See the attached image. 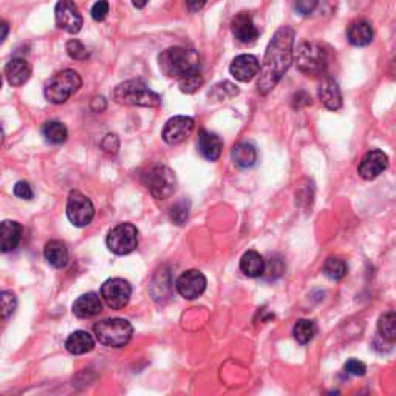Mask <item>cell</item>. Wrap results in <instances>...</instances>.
I'll use <instances>...</instances> for the list:
<instances>
[{
  "label": "cell",
  "instance_id": "obj_40",
  "mask_svg": "<svg viewBox=\"0 0 396 396\" xmlns=\"http://www.w3.org/2000/svg\"><path fill=\"white\" fill-rule=\"evenodd\" d=\"M307 106H311V96L307 93V91H298V93L293 96V107L302 108Z\"/></svg>",
  "mask_w": 396,
  "mask_h": 396
},
{
  "label": "cell",
  "instance_id": "obj_13",
  "mask_svg": "<svg viewBox=\"0 0 396 396\" xmlns=\"http://www.w3.org/2000/svg\"><path fill=\"white\" fill-rule=\"evenodd\" d=\"M196 123L189 116H173L163 128V140L171 146L181 144L188 140L191 133L193 132Z\"/></svg>",
  "mask_w": 396,
  "mask_h": 396
},
{
  "label": "cell",
  "instance_id": "obj_19",
  "mask_svg": "<svg viewBox=\"0 0 396 396\" xmlns=\"http://www.w3.org/2000/svg\"><path fill=\"white\" fill-rule=\"evenodd\" d=\"M103 310V302L96 293H87L79 296L73 303V313L79 319H88L99 315Z\"/></svg>",
  "mask_w": 396,
  "mask_h": 396
},
{
  "label": "cell",
  "instance_id": "obj_46",
  "mask_svg": "<svg viewBox=\"0 0 396 396\" xmlns=\"http://www.w3.org/2000/svg\"><path fill=\"white\" fill-rule=\"evenodd\" d=\"M0 88H2V75H0Z\"/></svg>",
  "mask_w": 396,
  "mask_h": 396
},
{
  "label": "cell",
  "instance_id": "obj_21",
  "mask_svg": "<svg viewBox=\"0 0 396 396\" xmlns=\"http://www.w3.org/2000/svg\"><path fill=\"white\" fill-rule=\"evenodd\" d=\"M198 151L208 161H217L223 151L222 138L210 132H200L198 135Z\"/></svg>",
  "mask_w": 396,
  "mask_h": 396
},
{
  "label": "cell",
  "instance_id": "obj_35",
  "mask_svg": "<svg viewBox=\"0 0 396 396\" xmlns=\"http://www.w3.org/2000/svg\"><path fill=\"white\" fill-rule=\"evenodd\" d=\"M188 217H189V205L186 201H180V203L175 205L171 210V218L177 225H183L188 220Z\"/></svg>",
  "mask_w": 396,
  "mask_h": 396
},
{
  "label": "cell",
  "instance_id": "obj_20",
  "mask_svg": "<svg viewBox=\"0 0 396 396\" xmlns=\"http://www.w3.org/2000/svg\"><path fill=\"white\" fill-rule=\"evenodd\" d=\"M5 76L13 87H21L31 76V66L22 58H14L6 64Z\"/></svg>",
  "mask_w": 396,
  "mask_h": 396
},
{
  "label": "cell",
  "instance_id": "obj_11",
  "mask_svg": "<svg viewBox=\"0 0 396 396\" xmlns=\"http://www.w3.org/2000/svg\"><path fill=\"white\" fill-rule=\"evenodd\" d=\"M54 17H56V25L64 31L70 34H76L81 31L84 19L78 10L76 4L73 0H59L54 8Z\"/></svg>",
  "mask_w": 396,
  "mask_h": 396
},
{
  "label": "cell",
  "instance_id": "obj_4",
  "mask_svg": "<svg viewBox=\"0 0 396 396\" xmlns=\"http://www.w3.org/2000/svg\"><path fill=\"white\" fill-rule=\"evenodd\" d=\"M82 87V79L75 70H62L53 75L44 88V95L51 104H64Z\"/></svg>",
  "mask_w": 396,
  "mask_h": 396
},
{
  "label": "cell",
  "instance_id": "obj_31",
  "mask_svg": "<svg viewBox=\"0 0 396 396\" xmlns=\"http://www.w3.org/2000/svg\"><path fill=\"white\" fill-rule=\"evenodd\" d=\"M238 95V88L233 84V82H220V84L214 86V88L209 91V98H214L217 101H225L231 99Z\"/></svg>",
  "mask_w": 396,
  "mask_h": 396
},
{
  "label": "cell",
  "instance_id": "obj_32",
  "mask_svg": "<svg viewBox=\"0 0 396 396\" xmlns=\"http://www.w3.org/2000/svg\"><path fill=\"white\" fill-rule=\"evenodd\" d=\"M17 307V298L11 291L0 293V320L10 318Z\"/></svg>",
  "mask_w": 396,
  "mask_h": 396
},
{
  "label": "cell",
  "instance_id": "obj_33",
  "mask_svg": "<svg viewBox=\"0 0 396 396\" xmlns=\"http://www.w3.org/2000/svg\"><path fill=\"white\" fill-rule=\"evenodd\" d=\"M203 82H205L203 76H201L200 73H196V75L188 76V78H184V79L180 81V90L183 91V93L192 95V93H196V91H198L201 88Z\"/></svg>",
  "mask_w": 396,
  "mask_h": 396
},
{
  "label": "cell",
  "instance_id": "obj_39",
  "mask_svg": "<svg viewBox=\"0 0 396 396\" xmlns=\"http://www.w3.org/2000/svg\"><path fill=\"white\" fill-rule=\"evenodd\" d=\"M345 372L353 376H364L367 372V367L364 362L357 361V359H348L345 364Z\"/></svg>",
  "mask_w": 396,
  "mask_h": 396
},
{
  "label": "cell",
  "instance_id": "obj_5",
  "mask_svg": "<svg viewBox=\"0 0 396 396\" xmlns=\"http://www.w3.org/2000/svg\"><path fill=\"white\" fill-rule=\"evenodd\" d=\"M93 331L99 344L112 348L127 345L133 336V327L131 322L119 318L99 320L98 324H95Z\"/></svg>",
  "mask_w": 396,
  "mask_h": 396
},
{
  "label": "cell",
  "instance_id": "obj_24",
  "mask_svg": "<svg viewBox=\"0 0 396 396\" xmlns=\"http://www.w3.org/2000/svg\"><path fill=\"white\" fill-rule=\"evenodd\" d=\"M44 255L54 268H66L68 263L67 245L61 240H50L44 248Z\"/></svg>",
  "mask_w": 396,
  "mask_h": 396
},
{
  "label": "cell",
  "instance_id": "obj_37",
  "mask_svg": "<svg viewBox=\"0 0 396 396\" xmlns=\"http://www.w3.org/2000/svg\"><path fill=\"white\" fill-rule=\"evenodd\" d=\"M319 0H296L294 2V8L300 16H310L313 11L316 10Z\"/></svg>",
  "mask_w": 396,
  "mask_h": 396
},
{
  "label": "cell",
  "instance_id": "obj_26",
  "mask_svg": "<svg viewBox=\"0 0 396 396\" xmlns=\"http://www.w3.org/2000/svg\"><path fill=\"white\" fill-rule=\"evenodd\" d=\"M233 160L242 169H250L257 163V151L250 143H240L233 149Z\"/></svg>",
  "mask_w": 396,
  "mask_h": 396
},
{
  "label": "cell",
  "instance_id": "obj_1",
  "mask_svg": "<svg viewBox=\"0 0 396 396\" xmlns=\"http://www.w3.org/2000/svg\"><path fill=\"white\" fill-rule=\"evenodd\" d=\"M293 53L294 30L291 26H282V29L275 31L274 38L268 44L265 58L260 64L257 90H259L262 95H268L270 91L279 84L285 73L291 67Z\"/></svg>",
  "mask_w": 396,
  "mask_h": 396
},
{
  "label": "cell",
  "instance_id": "obj_34",
  "mask_svg": "<svg viewBox=\"0 0 396 396\" xmlns=\"http://www.w3.org/2000/svg\"><path fill=\"white\" fill-rule=\"evenodd\" d=\"M67 53L71 59L75 61H86L88 58V51L86 45L78 39H71L67 42Z\"/></svg>",
  "mask_w": 396,
  "mask_h": 396
},
{
  "label": "cell",
  "instance_id": "obj_43",
  "mask_svg": "<svg viewBox=\"0 0 396 396\" xmlns=\"http://www.w3.org/2000/svg\"><path fill=\"white\" fill-rule=\"evenodd\" d=\"M8 33H10V25H8L5 21L0 19V44H2L6 39Z\"/></svg>",
  "mask_w": 396,
  "mask_h": 396
},
{
  "label": "cell",
  "instance_id": "obj_3",
  "mask_svg": "<svg viewBox=\"0 0 396 396\" xmlns=\"http://www.w3.org/2000/svg\"><path fill=\"white\" fill-rule=\"evenodd\" d=\"M112 98L116 104L127 107H146L153 108L161 104V96L156 91L151 90L140 79L126 81L115 87Z\"/></svg>",
  "mask_w": 396,
  "mask_h": 396
},
{
  "label": "cell",
  "instance_id": "obj_29",
  "mask_svg": "<svg viewBox=\"0 0 396 396\" xmlns=\"http://www.w3.org/2000/svg\"><path fill=\"white\" fill-rule=\"evenodd\" d=\"M377 331L389 344H393L396 340V315L395 311H387L380 318L377 322Z\"/></svg>",
  "mask_w": 396,
  "mask_h": 396
},
{
  "label": "cell",
  "instance_id": "obj_27",
  "mask_svg": "<svg viewBox=\"0 0 396 396\" xmlns=\"http://www.w3.org/2000/svg\"><path fill=\"white\" fill-rule=\"evenodd\" d=\"M316 333H318L316 322L311 319H299L293 327V336L302 345H305L310 342V340H313Z\"/></svg>",
  "mask_w": 396,
  "mask_h": 396
},
{
  "label": "cell",
  "instance_id": "obj_23",
  "mask_svg": "<svg viewBox=\"0 0 396 396\" xmlns=\"http://www.w3.org/2000/svg\"><path fill=\"white\" fill-rule=\"evenodd\" d=\"M93 347H95L93 337H91V335L87 333V331H84V330L75 331V333H71L66 340L67 352L71 355H76V356L91 352Z\"/></svg>",
  "mask_w": 396,
  "mask_h": 396
},
{
  "label": "cell",
  "instance_id": "obj_28",
  "mask_svg": "<svg viewBox=\"0 0 396 396\" xmlns=\"http://www.w3.org/2000/svg\"><path fill=\"white\" fill-rule=\"evenodd\" d=\"M42 135L50 144H62L67 141L68 131L67 127L59 121H49L42 127Z\"/></svg>",
  "mask_w": 396,
  "mask_h": 396
},
{
  "label": "cell",
  "instance_id": "obj_16",
  "mask_svg": "<svg viewBox=\"0 0 396 396\" xmlns=\"http://www.w3.org/2000/svg\"><path fill=\"white\" fill-rule=\"evenodd\" d=\"M231 29H233V34L235 36V39L243 44H251L257 38H259V30H257L251 14H248L245 11L238 13L234 17Z\"/></svg>",
  "mask_w": 396,
  "mask_h": 396
},
{
  "label": "cell",
  "instance_id": "obj_7",
  "mask_svg": "<svg viewBox=\"0 0 396 396\" xmlns=\"http://www.w3.org/2000/svg\"><path fill=\"white\" fill-rule=\"evenodd\" d=\"M143 183L153 198L166 200L175 192L177 178H175V173L166 166H152L149 171L143 173Z\"/></svg>",
  "mask_w": 396,
  "mask_h": 396
},
{
  "label": "cell",
  "instance_id": "obj_36",
  "mask_svg": "<svg viewBox=\"0 0 396 396\" xmlns=\"http://www.w3.org/2000/svg\"><path fill=\"white\" fill-rule=\"evenodd\" d=\"M108 11H110V5L107 0H98V2L91 6V17H93L96 22H103L108 16Z\"/></svg>",
  "mask_w": 396,
  "mask_h": 396
},
{
  "label": "cell",
  "instance_id": "obj_9",
  "mask_svg": "<svg viewBox=\"0 0 396 396\" xmlns=\"http://www.w3.org/2000/svg\"><path fill=\"white\" fill-rule=\"evenodd\" d=\"M67 217L78 228L88 226L95 217V206L84 193L71 191L67 200Z\"/></svg>",
  "mask_w": 396,
  "mask_h": 396
},
{
  "label": "cell",
  "instance_id": "obj_12",
  "mask_svg": "<svg viewBox=\"0 0 396 396\" xmlns=\"http://www.w3.org/2000/svg\"><path fill=\"white\" fill-rule=\"evenodd\" d=\"M206 285L208 280L203 273L198 270H188L180 275L177 282H175V288H177L181 298L193 300L206 291Z\"/></svg>",
  "mask_w": 396,
  "mask_h": 396
},
{
  "label": "cell",
  "instance_id": "obj_41",
  "mask_svg": "<svg viewBox=\"0 0 396 396\" xmlns=\"http://www.w3.org/2000/svg\"><path fill=\"white\" fill-rule=\"evenodd\" d=\"M103 149L107 152H116L118 151V138L115 135H107L103 143Z\"/></svg>",
  "mask_w": 396,
  "mask_h": 396
},
{
  "label": "cell",
  "instance_id": "obj_45",
  "mask_svg": "<svg viewBox=\"0 0 396 396\" xmlns=\"http://www.w3.org/2000/svg\"><path fill=\"white\" fill-rule=\"evenodd\" d=\"M4 138H5V133H4V128L0 127V146H2V143H4Z\"/></svg>",
  "mask_w": 396,
  "mask_h": 396
},
{
  "label": "cell",
  "instance_id": "obj_2",
  "mask_svg": "<svg viewBox=\"0 0 396 396\" xmlns=\"http://www.w3.org/2000/svg\"><path fill=\"white\" fill-rule=\"evenodd\" d=\"M160 70L168 78L181 81L200 73V56L196 50L184 47H171L158 56Z\"/></svg>",
  "mask_w": 396,
  "mask_h": 396
},
{
  "label": "cell",
  "instance_id": "obj_42",
  "mask_svg": "<svg viewBox=\"0 0 396 396\" xmlns=\"http://www.w3.org/2000/svg\"><path fill=\"white\" fill-rule=\"evenodd\" d=\"M186 5L191 13H198L206 5V0H186Z\"/></svg>",
  "mask_w": 396,
  "mask_h": 396
},
{
  "label": "cell",
  "instance_id": "obj_25",
  "mask_svg": "<svg viewBox=\"0 0 396 396\" xmlns=\"http://www.w3.org/2000/svg\"><path fill=\"white\" fill-rule=\"evenodd\" d=\"M240 270L246 278H262L265 271L263 257L254 250L246 251L240 259Z\"/></svg>",
  "mask_w": 396,
  "mask_h": 396
},
{
  "label": "cell",
  "instance_id": "obj_30",
  "mask_svg": "<svg viewBox=\"0 0 396 396\" xmlns=\"http://www.w3.org/2000/svg\"><path fill=\"white\" fill-rule=\"evenodd\" d=\"M347 263L342 259H339V257H328L324 263V268H322V273L325 274V278L335 282L344 279L347 275Z\"/></svg>",
  "mask_w": 396,
  "mask_h": 396
},
{
  "label": "cell",
  "instance_id": "obj_6",
  "mask_svg": "<svg viewBox=\"0 0 396 396\" xmlns=\"http://www.w3.org/2000/svg\"><path fill=\"white\" fill-rule=\"evenodd\" d=\"M293 61H296L298 70L307 76H319L327 68V51L319 44L302 42L293 53Z\"/></svg>",
  "mask_w": 396,
  "mask_h": 396
},
{
  "label": "cell",
  "instance_id": "obj_17",
  "mask_svg": "<svg viewBox=\"0 0 396 396\" xmlns=\"http://www.w3.org/2000/svg\"><path fill=\"white\" fill-rule=\"evenodd\" d=\"M22 240V226L13 220L0 223V253H11Z\"/></svg>",
  "mask_w": 396,
  "mask_h": 396
},
{
  "label": "cell",
  "instance_id": "obj_15",
  "mask_svg": "<svg viewBox=\"0 0 396 396\" xmlns=\"http://www.w3.org/2000/svg\"><path fill=\"white\" fill-rule=\"evenodd\" d=\"M260 70V62L253 54H240L237 56L233 62L229 71L235 81L240 82H250L253 81L257 75H259Z\"/></svg>",
  "mask_w": 396,
  "mask_h": 396
},
{
  "label": "cell",
  "instance_id": "obj_22",
  "mask_svg": "<svg viewBox=\"0 0 396 396\" xmlns=\"http://www.w3.org/2000/svg\"><path fill=\"white\" fill-rule=\"evenodd\" d=\"M347 39L350 44L355 45V47H367L368 44H372L373 29L370 22L359 19L350 24L347 30Z\"/></svg>",
  "mask_w": 396,
  "mask_h": 396
},
{
  "label": "cell",
  "instance_id": "obj_18",
  "mask_svg": "<svg viewBox=\"0 0 396 396\" xmlns=\"http://www.w3.org/2000/svg\"><path fill=\"white\" fill-rule=\"evenodd\" d=\"M318 96L320 99V103L324 104L328 110H339L342 107V95H340V90L337 82L331 78L322 79V82L318 87Z\"/></svg>",
  "mask_w": 396,
  "mask_h": 396
},
{
  "label": "cell",
  "instance_id": "obj_8",
  "mask_svg": "<svg viewBox=\"0 0 396 396\" xmlns=\"http://www.w3.org/2000/svg\"><path fill=\"white\" fill-rule=\"evenodd\" d=\"M108 250L116 255H127L136 250L138 229L132 223H119L107 235Z\"/></svg>",
  "mask_w": 396,
  "mask_h": 396
},
{
  "label": "cell",
  "instance_id": "obj_38",
  "mask_svg": "<svg viewBox=\"0 0 396 396\" xmlns=\"http://www.w3.org/2000/svg\"><path fill=\"white\" fill-rule=\"evenodd\" d=\"M14 196L21 200H31L34 197V192L29 183L19 181V183H16V186H14Z\"/></svg>",
  "mask_w": 396,
  "mask_h": 396
},
{
  "label": "cell",
  "instance_id": "obj_44",
  "mask_svg": "<svg viewBox=\"0 0 396 396\" xmlns=\"http://www.w3.org/2000/svg\"><path fill=\"white\" fill-rule=\"evenodd\" d=\"M132 4L136 8H144L147 4H149V0H132Z\"/></svg>",
  "mask_w": 396,
  "mask_h": 396
},
{
  "label": "cell",
  "instance_id": "obj_14",
  "mask_svg": "<svg viewBox=\"0 0 396 396\" xmlns=\"http://www.w3.org/2000/svg\"><path fill=\"white\" fill-rule=\"evenodd\" d=\"M389 168V156H387L382 151H370L364 155L357 166V173L359 177L364 180H375L376 177Z\"/></svg>",
  "mask_w": 396,
  "mask_h": 396
},
{
  "label": "cell",
  "instance_id": "obj_10",
  "mask_svg": "<svg viewBox=\"0 0 396 396\" xmlns=\"http://www.w3.org/2000/svg\"><path fill=\"white\" fill-rule=\"evenodd\" d=\"M131 296L132 287L131 283L124 279H108L107 282H104L103 287H101V298L104 299L107 307L112 310H123L124 307H127Z\"/></svg>",
  "mask_w": 396,
  "mask_h": 396
}]
</instances>
